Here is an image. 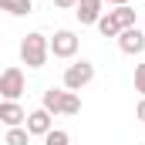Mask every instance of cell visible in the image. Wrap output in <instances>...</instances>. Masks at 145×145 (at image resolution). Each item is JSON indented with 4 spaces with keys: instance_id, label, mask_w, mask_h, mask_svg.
I'll use <instances>...</instances> for the list:
<instances>
[{
    "instance_id": "obj_1",
    "label": "cell",
    "mask_w": 145,
    "mask_h": 145,
    "mask_svg": "<svg viewBox=\"0 0 145 145\" xmlns=\"http://www.w3.org/2000/svg\"><path fill=\"white\" fill-rule=\"evenodd\" d=\"M47 54H51V40L44 34H27L20 40V61L27 64V68H44L47 64Z\"/></svg>"
},
{
    "instance_id": "obj_2",
    "label": "cell",
    "mask_w": 145,
    "mask_h": 145,
    "mask_svg": "<svg viewBox=\"0 0 145 145\" xmlns=\"http://www.w3.org/2000/svg\"><path fill=\"white\" fill-rule=\"evenodd\" d=\"M95 81V64L91 61H74L64 68V91H81Z\"/></svg>"
},
{
    "instance_id": "obj_3",
    "label": "cell",
    "mask_w": 145,
    "mask_h": 145,
    "mask_svg": "<svg viewBox=\"0 0 145 145\" xmlns=\"http://www.w3.org/2000/svg\"><path fill=\"white\" fill-rule=\"evenodd\" d=\"M24 91H27V81H24L20 68H7L0 74V95H3V101H17Z\"/></svg>"
},
{
    "instance_id": "obj_4",
    "label": "cell",
    "mask_w": 145,
    "mask_h": 145,
    "mask_svg": "<svg viewBox=\"0 0 145 145\" xmlns=\"http://www.w3.org/2000/svg\"><path fill=\"white\" fill-rule=\"evenodd\" d=\"M51 54L54 57H74L78 54V37H74V31H54V37H51Z\"/></svg>"
},
{
    "instance_id": "obj_5",
    "label": "cell",
    "mask_w": 145,
    "mask_h": 145,
    "mask_svg": "<svg viewBox=\"0 0 145 145\" xmlns=\"http://www.w3.org/2000/svg\"><path fill=\"white\" fill-rule=\"evenodd\" d=\"M118 47H121V54H142L145 51V34L138 27H128V31L118 34Z\"/></svg>"
},
{
    "instance_id": "obj_6",
    "label": "cell",
    "mask_w": 145,
    "mask_h": 145,
    "mask_svg": "<svg viewBox=\"0 0 145 145\" xmlns=\"http://www.w3.org/2000/svg\"><path fill=\"white\" fill-rule=\"evenodd\" d=\"M27 132L31 135H47V132H54V125H51V111L47 108H37V111H31L27 115Z\"/></svg>"
},
{
    "instance_id": "obj_7",
    "label": "cell",
    "mask_w": 145,
    "mask_h": 145,
    "mask_svg": "<svg viewBox=\"0 0 145 145\" xmlns=\"http://www.w3.org/2000/svg\"><path fill=\"white\" fill-rule=\"evenodd\" d=\"M0 121L7 128H20V121H27V111L17 101H0Z\"/></svg>"
},
{
    "instance_id": "obj_8",
    "label": "cell",
    "mask_w": 145,
    "mask_h": 145,
    "mask_svg": "<svg viewBox=\"0 0 145 145\" xmlns=\"http://www.w3.org/2000/svg\"><path fill=\"white\" fill-rule=\"evenodd\" d=\"M101 3L105 0H78V7H74L78 20L81 24H98L101 20Z\"/></svg>"
},
{
    "instance_id": "obj_9",
    "label": "cell",
    "mask_w": 145,
    "mask_h": 145,
    "mask_svg": "<svg viewBox=\"0 0 145 145\" xmlns=\"http://www.w3.org/2000/svg\"><path fill=\"white\" fill-rule=\"evenodd\" d=\"M111 20L118 24V31H128V27H138V10H132L128 3L125 7H115V10H108Z\"/></svg>"
},
{
    "instance_id": "obj_10",
    "label": "cell",
    "mask_w": 145,
    "mask_h": 145,
    "mask_svg": "<svg viewBox=\"0 0 145 145\" xmlns=\"http://www.w3.org/2000/svg\"><path fill=\"white\" fill-rule=\"evenodd\" d=\"M61 105H64V91H61V88H47L40 108H47L51 115H61Z\"/></svg>"
},
{
    "instance_id": "obj_11",
    "label": "cell",
    "mask_w": 145,
    "mask_h": 145,
    "mask_svg": "<svg viewBox=\"0 0 145 145\" xmlns=\"http://www.w3.org/2000/svg\"><path fill=\"white\" fill-rule=\"evenodd\" d=\"M0 7H3L7 14H14V17H24V14H31V10H34V3H31V0H0Z\"/></svg>"
},
{
    "instance_id": "obj_12",
    "label": "cell",
    "mask_w": 145,
    "mask_h": 145,
    "mask_svg": "<svg viewBox=\"0 0 145 145\" xmlns=\"http://www.w3.org/2000/svg\"><path fill=\"white\" fill-rule=\"evenodd\" d=\"M95 27H98V34H101V37H118V34H121V31H118V24L111 20V14H101V20H98Z\"/></svg>"
},
{
    "instance_id": "obj_13",
    "label": "cell",
    "mask_w": 145,
    "mask_h": 145,
    "mask_svg": "<svg viewBox=\"0 0 145 145\" xmlns=\"http://www.w3.org/2000/svg\"><path fill=\"white\" fill-rule=\"evenodd\" d=\"M27 138H31V132H27V128H7L3 145H27Z\"/></svg>"
},
{
    "instance_id": "obj_14",
    "label": "cell",
    "mask_w": 145,
    "mask_h": 145,
    "mask_svg": "<svg viewBox=\"0 0 145 145\" xmlns=\"http://www.w3.org/2000/svg\"><path fill=\"white\" fill-rule=\"evenodd\" d=\"M81 111V98L78 91H64V105H61V115H78Z\"/></svg>"
},
{
    "instance_id": "obj_15",
    "label": "cell",
    "mask_w": 145,
    "mask_h": 145,
    "mask_svg": "<svg viewBox=\"0 0 145 145\" xmlns=\"http://www.w3.org/2000/svg\"><path fill=\"white\" fill-rule=\"evenodd\" d=\"M44 145H71V135H68L64 128H54V132L44 135Z\"/></svg>"
},
{
    "instance_id": "obj_16",
    "label": "cell",
    "mask_w": 145,
    "mask_h": 145,
    "mask_svg": "<svg viewBox=\"0 0 145 145\" xmlns=\"http://www.w3.org/2000/svg\"><path fill=\"white\" fill-rule=\"evenodd\" d=\"M135 91L145 98V61H142V64H135Z\"/></svg>"
},
{
    "instance_id": "obj_17",
    "label": "cell",
    "mask_w": 145,
    "mask_h": 145,
    "mask_svg": "<svg viewBox=\"0 0 145 145\" xmlns=\"http://www.w3.org/2000/svg\"><path fill=\"white\" fill-rule=\"evenodd\" d=\"M54 7H61V10H71V7H78V0H54Z\"/></svg>"
},
{
    "instance_id": "obj_18",
    "label": "cell",
    "mask_w": 145,
    "mask_h": 145,
    "mask_svg": "<svg viewBox=\"0 0 145 145\" xmlns=\"http://www.w3.org/2000/svg\"><path fill=\"white\" fill-rule=\"evenodd\" d=\"M135 118H138V121H145V98L138 101V108H135Z\"/></svg>"
},
{
    "instance_id": "obj_19",
    "label": "cell",
    "mask_w": 145,
    "mask_h": 145,
    "mask_svg": "<svg viewBox=\"0 0 145 145\" xmlns=\"http://www.w3.org/2000/svg\"><path fill=\"white\" fill-rule=\"evenodd\" d=\"M105 3H115V7H125L128 0H105Z\"/></svg>"
}]
</instances>
